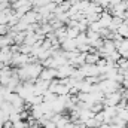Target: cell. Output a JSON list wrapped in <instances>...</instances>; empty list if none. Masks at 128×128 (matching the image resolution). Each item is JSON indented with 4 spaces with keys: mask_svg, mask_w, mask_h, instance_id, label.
I'll list each match as a JSON object with an SVG mask.
<instances>
[{
    "mask_svg": "<svg viewBox=\"0 0 128 128\" xmlns=\"http://www.w3.org/2000/svg\"><path fill=\"white\" fill-rule=\"evenodd\" d=\"M61 46H63L64 52H70V51L76 49V42L72 40V39H66L64 42H61Z\"/></svg>",
    "mask_w": 128,
    "mask_h": 128,
    "instance_id": "6da1fadb",
    "label": "cell"
}]
</instances>
